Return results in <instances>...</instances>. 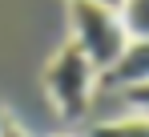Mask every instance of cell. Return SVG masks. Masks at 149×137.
Returning <instances> with one entry per match:
<instances>
[{
    "mask_svg": "<svg viewBox=\"0 0 149 137\" xmlns=\"http://www.w3.org/2000/svg\"><path fill=\"white\" fill-rule=\"evenodd\" d=\"M56 137H69V133H56Z\"/></svg>",
    "mask_w": 149,
    "mask_h": 137,
    "instance_id": "cell-10",
    "label": "cell"
},
{
    "mask_svg": "<svg viewBox=\"0 0 149 137\" xmlns=\"http://www.w3.org/2000/svg\"><path fill=\"white\" fill-rule=\"evenodd\" d=\"M89 4H105V8H113V12H117V8H121L125 0H89Z\"/></svg>",
    "mask_w": 149,
    "mask_h": 137,
    "instance_id": "cell-8",
    "label": "cell"
},
{
    "mask_svg": "<svg viewBox=\"0 0 149 137\" xmlns=\"http://www.w3.org/2000/svg\"><path fill=\"white\" fill-rule=\"evenodd\" d=\"M45 89H49L52 105L65 121H81L89 113V101H93V89H97V68L69 41L45 68Z\"/></svg>",
    "mask_w": 149,
    "mask_h": 137,
    "instance_id": "cell-2",
    "label": "cell"
},
{
    "mask_svg": "<svg viewBox=\"0 0 149 137\" xmlns=\"http://www.w3.org/2000/svg\"><path fill=\"white\" fill-rule=\"evenodd\" d=\"M85 137H149V117H121V121H101Z\"/></svg>",
    "mask_w": 149,
    "mask_h": 137,
    "instance_id": "cell-5",
    "label": "cell"
},
{
    "mask_svg": "<svg viewBox=\"0 0 149 137\" xmlns=\"http://www.w3.org/2000/svg\"><path fill=\"white\" fill-rule=\"evenodd\" d=\"M117 16H121V28L129 41H149V0H125Z\"/></svg>",
    "mask_w": 149,
    "mask_h": 137,
    "instance_id": "cell-4",
    "label": "cell"
},
{
    "mask_svg": "<svg viewBox=\"0 0 149 137\" xmlns=\"http://www.w3.org/2000/svg\"><path fill=\"white\" fill-rule=\"evenodd\" d=\"M0 137H28V133L16 125V121H12V117H8V121H4V133H0Z\"/></svg>",
    "mask_w": 149,
    "mask_h": 137,
    "instance_id": "cell-7",
    "label": "cell"
},
{
    "mask_svg": "<svg viewBox=\"0 0 149 137\" xmlns=\"http://www.w3.org/2000/svg\"><path fill=\"white\" fill-rule=\"evenodd\" d=\"M105 89L113 93H125V89H137V85H149V41H129L125 52L113 61L97 77Z\"/></svg>",
    "mask_w": 149,
    "mask_h": 137,
    "instance_id": "cell-3",
    "label": "cell"
},
{
    "mask_svg": "<svg viewBox=\"0 0 149 137\" xmlns=\"http://www.w3.org/2000/svg\"><path fill=\"white\" fill-rule=\"evenodd\" d=\"M69 24H73V45L85 52V61L97 68V77L125 52L129 36L121 28V16L105 4L89 0H69Z\"/></svg>",
    "mask_w": 149,
    "mask_h": 137,
    "instance_id": "cell-1",
    "label": "cell"
},
{
    "mask_svg": "<svg viewBox=\"0 0 149 137\" xmlns=\"http://www.w3.org/2000/svg\"><path fill=\"white\" fill-rule=\"evenodd\" d=\"M4 121H8V117H4V109H0V133H4Z\"/></svg>",
    "mask_w": 149,
    "mask_h": 137,
    "instance_id": "cell-9",
    "label": "cell"
},
{
    "mask_svg": "<svg viewBox=\"0 0 149 137\" xmlns=\"http://www.w3.org/2000/svg\"><path fill=\"white\" fill-rule=\"evenodd\" d=\"M125 105H133V109H141V113L149 117V85H137V89H125Z\"/></svg>",
    "mask_w": 149,
    "mask_h": 137,
    "instance_id": "cell-6",
    "label": "cell"
}]
</instances>
